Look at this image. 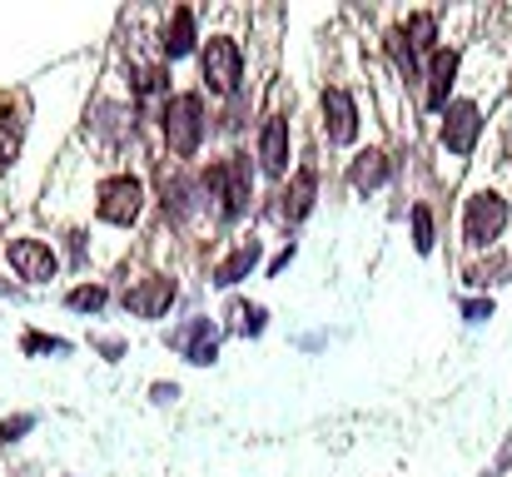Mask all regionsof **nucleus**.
Returning a JSON list of instances; mask_svg holds the SVG:
<instances>
[{"label": "nucleus", "instance_id": "f257e3e1", "mask_svg": "<svg viewBox=\"0 0 512 477\" xmlns=\"http://www.w3.org/2000/svg\"><path fill=\"white\" fill-rule=\"evenodd\" d=\"M199 179H204V194L219 199V219L224 224H239L254 209V164H249V155L234 150V155L214 159Z\"/></svg>", "mask_w": 512, "mask_h": 477}, {"label": "nucleus", "instance_id": "f03ea898", "mask_svg": "<svg viewBox=\"0 0 512 477\" xmlns=\"http://www.w3.org/2000/svg\"><path fill=\"white\" fill-rule=\"evenodd\" d=\"M160 135H165V145H170L174 159H194L204 150V140H209V105H204L199 90H179V95L165 100V110H160Z\"/></svg>", "mask_w": 512, "mask_h": 477}, {"label": "nucleus", "instance_id": "7ed1b4c3", "mask_svg": "<svg viewBox=\"0 0 512 477\" xmlns=\"http://www.w3.org/2000/svg\"><path fill=\"white\" fill-rule=\"evenodd\" d=\"M508 224H512V204L503 189L483 184V189H473V194L463 199V224H458L463 249H473V254L498 249V239L508 234Z\"/></svg>", "mask_w": 512, "mask_h": 477}, {"label": "nucleus", "instance_id": "20e7f679", "mask_svg": "<svg viewBox=\"0 0 512 477\" xmlns=\"http://www.w3.org/2000/svg\"><path fill=\"white\" fill-rule=\"evenodd\" d=\"M244 75H249V65H244V45L234 35H209L199 45V80H204L209 95L239 100L244 95Z\"/></svg>", "mask_w": 512, "mask_h": 477}, {"label": "nucleus", "instance_id": "39448f33", "mask_svg": "<svg viewBox=\"0 0 512 477\" xmlns=\"http://www.w3.org/2000/svg\"><path fill=\"white\" fill-rule=\"evenodd\" d=\"M483 130H488V120H483V105H478L473 95H458V100L443 110V120H438V145H443V155L473 159V155H478V140H483Z\"/></svg>", "mask_w": 512, "mask_h": 477}, {"label": "nucleus", "instance_id": "423d86ee", "mask_svg": "<svg viewBox=\"0 0 512 477\" xmlns=\"http://www.w3.org/2000/svg\"><path fill=\"white\" fill-rule=\"evenodd\" d=\"M145 209V179L140 174H110L100 189H95V214L100 224H115V229H130Z\"/></svg>", "mask_w": 512, "mask_h": 477}, {"label": "nucleus", "instance_id": "0eeeda50", "mask_svg": "<svg viewBox=\"0 0 512 477\" xmlns=\"http://www.w3.org/2000/svg\"><path fill=\"white\" fill-rule=\"evenodd\" d=\"M319 115H324V140H329L334 150H348V145L358 140V130H363L358 100H353V90H343V85H324Z\"/></svg>", "mask_w": 512, "mask_h": 477}, {"label": "nucleus", "instance_id": "6e6552de", "mask_svg": "<svg viewBox=\"0 0 512 477\" xmlns=\"http://www.w3.org/2000/svg\"><path fill=\"white\" fill-rule=\"evenodd\" d=\"M160 204H165V214H170L174 224L199 219V214L209 209L204 179H199V174H189V169H170V174H165V184H160Z\"/></svg>", "mask_w": 512, "mask_h": 477}, {"label": "nucleus", "instance_id": "1a4fd4ad", "mask_svg": "<svg viewBox=\"0 0 512 477\" xmlns=\"http://www.w3.org/2000/svg\"><path fill=\"white\" fill-rule=\"evenodd\" d=\"M259 169L264 174H274V179H284L289 174V159H294V125H289V115H264V125H259Z\"/></svg>", "mask_w": 512, "mask_h": 477}, {"label": "nucleus", "instance_id": "9d476101", "mask_svg": "<svg viewBox=\"0 0 512 477\" xmlns=\"http://www.w3.org/2000/svg\"><path fill=\"white\" fill-rule=\"evenodd\" d=\"M5 264H10L15 279H25V284H50V279L60 274V259H55V249H50L45 239H10V244H5Z\"/></svg>", "mask_w": 512, "mask_h": 477}, {"label": "nucleus", "instance_id": "9b49d317", "mask_svg": "<svg viewBox=\"0 0 512 477\" xmlns=\"http://www.w3.org/2000/svg\"><path fill=\"white\" fill-rule=\"evenodd\" d=\"M458 70H463V55L448 45V50H438L428 65H423V110H433V115H443L448 105H453V85H458Z\"/></svg>", "mask_w": 512, "mask_h": 477}, {"label": "nucleus", "instance_id": "f8f14e48", "mask_svg": "<svg viewBox=\"0 0 512 477\" xmlns=\"http://www.w3.org/2000/svg\"><path fill=\"white\" fill-rule=\"evenodd\" d=\"M314 204H319V169H314V164H299V169L289 174V184L279 189L274 214L294 229V224H304V219L314 214Z\"/></svg>", "mask_w": 512, "mask_h": 477}, {"label": "nucleus", "instance_id": "ddd939ff", "mask_svg": "<svg viewBox=\"0 0 512 477\" xmlns=\"http://www.w3.org/2000/svg\"><path fill=\"white\" fill-rule=\"evenodd\" d=\"M170 348L184 363L209 368V363L219 358V323H214V318H189V323H179L170 333Z\"/></svg>", "mask_w": 512, "mask_h": 477}, {"label": "nucleus", "instance_id": "4468645a", "mask_svg": "<svg viewBox=\"0 0 512 477\" xmlns=\"http://www.w3.org/2000/svg\"><path fill=\"white\" fill-rule=\"evenodd\" d=\"M174 299H179V284H174L170 274H150V279H140L135 289H125V314L155 323V318L170 314Z\"/></svg>", "mask_w": 512, "mask_h": 477}, {"label": "nucleus", "instance_id": "2eb2a0df", "mask_svg": "<svg viewBox=\"0 0 512 477\" xmlns=\"http://www.w3.org/2000/svg\"><path fill=\"white\" fill-rule=\"evenodd\" d=\"M343 179H348V189H353L358 199H368V194H378V189L393 179V159H388V150L368 145V150H358V155L348 159Z\"/></svg>", "mask_w": 512, "mask_h": 477}, {"label": "nucleus", "instance_id": "dca6fc26", "mask_svg": "<svg viewBox=\"0 0 512 477\" xmlns=\"http://www.w3.org/2000/svg\"><path fill=\"white\" fill-rule=\"evenodd\" d=\"M259 259H264V244L259 239H244V244H234L214 269H209V284H219V289H234V284H244L254 269H259Z\"/></svg>", "mask_w": 512, "mask_h": 477}, {"label": "nucleus", "instance_id": "f3484780", "mask_svg": "<svg viewBox=\"0 0 512 477\" xmlns=\"http://www.w3.org/2000/svg\"><path fill=\"white\" fill-rule=\"evenodd\" d=\"M160 50H165V60H170V65L199 50V20H194V10H189V5H179V10L170 15V25H165V40H160Z\"/></svg>", "mask_w": 512, "mask_h": 477}, {"label": "nucleus", "instance_id": "a211bd4d", "mask_svg": "<svg viewBox=\"0 0 512 477\" xmlns=\"http://www.w3.org/2000/svg\"><path fill=\"white\" fill-rule=\"evenodd\" d=\"M398 30H403V40H408L423 60H433V55L443 50V45H438V40H443V35H438V15H428V10H413Z\"/></svg>", "mask_w": 512, "mask_h": 477}, {"label": "nucleus", "instance_id": "6ab92c4d", "mask_svg": "<svg viewBox=\"0 0 512 477\" xmlns=\"http://www.w3.org/2000/svg\"><path fill=\"white\" fill-rule=\"evenodd\" d=\"M90 130H95V135H105V140H125V135L135 130V120H130V110H125V105L100 100V105L90 110Z\"/></svg>", "mask_w": 512, "mask_h": 477}, {"label": "nucleus", "instance_id": "aec40b11", "mask_svg": "<svg viewBox=\"0 0 512 477\" xmlns=\"http://www.w3.org/2000/svg\"><path fill=\"white\" fill-rule=\"evenodd\" d=\"M408 229H413V249L428 259V254L438 249V219H433V204L418 199V204L408 209Z\"/></svg>", "mask_w": 512, "mask_h": 477}, {"label": "nucleus", "instance_id": "412c9836", "mask_svg": "<svg viewBox=\"0 0 512 477\" xmlns=\"http://www.w3.org/2000/svg\"><path fill=\"white\" fill-rule=\"evenodd\" d=\"M383 45H388V55H393V65H398V75L413 85V80H423V55L403 40V30H388L383 35Z\"/></svg>", "mask_w": 512, "mask_h": 477}, {"label": "nucleus", "instance_id": "4be33fe9", "mask_svg": "<svg viewBox=\"0 0 512 477\" xmlns=\"http://www.w3.org/2000/svg\"><path fill=\"white\" fill-rule=\"evenodd\" d=\"M264 323H269V309H264V304H244V299L229 304V328H234L239 338H259Z\"/></svg>", "mask_w": 512, "mask_h": 477}, {"label": "nucleus", "instance_id": "5701e85b", "mask_svg": "<svg viewBox=\"0 0 512 477\" xmlns=\"http://www.w3.org/2000/svg\"><path fill=\"white\" fill-rule=\"evenodd\" d=\"M65 304H70L75 314H100V309L110 304V289H105V284H80V289L65 294Z\"/></svg>", "mask_w": 512, "mask_h": 477}, {"label": "nucleus", "instance_id": "b1692460", "mask_svg": "<svg viewBox=\"0 0 512 477\" xmlns=\"http://www.w3.org/2000/svg\"><path fill=\"white\" fill-rule=\"evenodd\" d=\"M15 155H20V120L0 110V169L15 164Z\"/></svg>", "mask_w": 512, "mask_h": 477}, {"label": "nucleus", "instance_id": "393cba45", "mask_svg": "<svg viewBox=\"0 0 512 477\" xmlns=\"http://www.w3.org/2000/svg\"><path fill=\"white\" fill-rule=\"evenodd\" d=\"M135 90H140V95H165V90H170V65L135 70Z\"/></svg>", "mask_w": 512, "mask_h": 477}, {"label": "nucleus", "instance_id": "a878e982", "mask_svg": "<svg viewBox=\"0 0 512 477\" xmlns=\"http://www.w3.org/2000/svg\"><path fill=\"white\" fill-rule=\"evenodd\" d=\"M512 264L508 259H493V264H478V269H468V284L473 289H488V284H503V274H508Z\"/></svg>", "mask_w": 512, "mask_h": 477}, {"label": "nucleus", "instance_id": "bb28decb", "mask_svg": "<svg viewBox=\"0 0 512 477\" xmlns=\"http://www.w3.org/2000/svg\"><path fill=\"white\" fill-rule=\"evenodd\" d=\"M30 428H35V413H20V418H5V423H0V448H5V443H20V438H25Z\"/></svg>", "mask_w": 512, "mask_h": 477}, {"label": "nucleus", "instance_id": "cd10ccee", "mask_svg": "<svg viewBox=\"0 0 512 477\" xmlns=\"http://www.w3.org/2000/svg\"><path fill=\"white\" fill-rule=\"evenodd\" d=\"M458 314L468 318V323H488V318L498 314V304H493V299H483V294H478V299H463V304H458Z\"/></svg>", "mask_w": 512, "mask_h": 477}, {"label": "nucleus", "instance_id": "c85d7f7f", "mask_svg": "<svg viewBox=\"0 0 512 477\" xmlns=\"http://www.w3.org/2000/svg\"><path fill=\"white\" fill-rule=\"evenodd\" d=\"M25 353H70V343L50 333H25Z\"/></svg>", "mask_w": 512, "mask_h": 477}, {"label": "nucleus", "instance_id": "c756f323", "mask_svg": "<svg viewBox=\"0 0 512 477\" xmlns=\"http://www.w3.org/2000/svg\"><path fill=\"white\" fill-rule=\"evenodd\" d=\"M294 254H299V244H294V239H289V244H284V249H279V254H274V264H269V279H274V274H284V269H289V264H294Z\"/></svg>", "mask_w": 512, "mask_h": 477}, {"label": "nucleus", "instance_id": "7c9ffc66", "mask_svg": "<svg viewBox=\"0 0 512 477\" xmlns=\"http://www.w3.org/2000/svg\"><path fill=\"white\" fill-rule=\"evenodd\" d=\"M150 393H155V403H174L179 398V383H155Z\"/></svg>", "mask_w": 512, "mask_h": 477}, {"label": "nucleus", "instance_id": "2f4dec72", "mask_svg": "<svg viewBox=\"0 0 512 477\" xmlns=\"http://www.w3.org/2000/svg\"><path fill=\"white\" fill-rule=\"evenodd\" d=\"M95 348H100V353H105V358H120V353H125V343H120V338H100V343H95Z\"/></svg>", "mask_w": 512, "mask_h": 477}, {"label": "nucleus", "instance_id": "473e14b6", "mask_svg": "<svg viewBox=\"0 0 512 477\" xmlns=\"http://www.w3.org/2000/svg\"><path fill=\"white\" fill-rule=\"evenodd\" d=\"M508 468H512V433H508V448L498 453V468H493V477H498V473H508Z\"/></svg>", "mask_w": 512, "mask_h": 477}, {"label": "nucleus", "instance_id": "72a5a7b5", "mask_svg": "<svg viewBox=\"0 0 512 477\" xmlns=\"http://www.w3.org/2000/svg\"><path fill=\"white\" fill-rule=\"evenodd\" d=\"M0 294H10V284H0Z\"/></svg>", "mask_w": 512, "mask_h": 477}]
</instances>
